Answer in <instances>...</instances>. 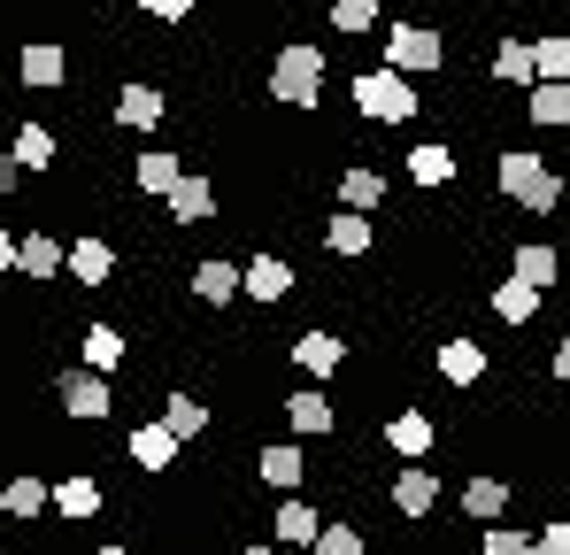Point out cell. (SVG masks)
Returning a JSON list of instances; mask_svg holds the SVG:
<instances>
[{"mask_svg": "<svg viewBox=\"0 0 570 555\" xmlns=\"http://www.w3.org/2000/svg\"><path fill=\"white\" fill-rule=\"evenodd\" d=\"M16 185H23V163H16V155H8V147H0V201H8V193H16Z\"/></svg>", "mask_w": 570, "mask_h": 555, "instance_id": "42", "label": "cell"}, {"mask_svg": "<svg viewBox=\"0 0 570 555\" xmlns=\"http://www.w3.org/2000/svg\"><path fill=\"white\" fill-rule=\"evenodd\" d=\"M532 55H540V78H563L570 86V31H540Z\"/></svg>", "mask_w": 570, "mask_h": 555, "instance_id": "37", "label": "cell"}, {"mask_svg": "<svg viewBox=\"0 0 570 555\" xmlns=\"http://www.w3.org/2000/svg\"><path fill=\"white\" fill-rule=\"evenodd\" d=\"M493 193L517 201L524 216H556L570 201V171H556L540 147H501V155H493Z\"/></svg>", "mask_w": 570, "mask_h": 555, "instance_id": "1", "label": "cell"}, {"mask_svg": "<svg viewBox=\"0 0 570 555\" xmlns=\"http://www.w3.org/2000/svg\"><path fill=\"white\" fill-rule=\"evenodd\" d=\"M324 16H332V31H340V39H379V0H332V8H324Z\"/></svg>", "mask_w": 570, "mask_h": 555, "instance_id": "35", "label": "cell"}, {"mask_svg": "<svg viewBox=\"0 0 570 555\" xmlns=\"http://www.w3.org/2000/svg\"><path fill=\"white\" fill-rule=\"evenodd\" d=\"M548 8H563V0H548Z\"/></svg>", "mask_w": 570, "mask_h": 555, "instance_id": "46", "label": "cell"}, {"mask_svg": "<svg viewBox=\"0 0 570 555\" xmlns=\"http://www.w3.org/2000/svg\"><path fill=\"white\" fill-rule=\"evenodd\" d=\"M379 47H385V70H409V78L448 70V39L432 23H393V31H379Z\"/></svg>", "mask_w": 570, "mask_h": 555, "instance_id": "4", "label": "cell"}, {"mask_svg": "<svg viewBox=\"0 0 570 555\" xmlns=\"http://www.w3.org/2000/svg\"><path fill=\"white\" fill-rule=\"evenodd\" d=\"M524 124H532V132H563L570 124V86L563 78H540V86L524 93Z\"/></svg>", "mask_w": 570, "mask_h": 555, "instance_id": "31", "label": "cell"}, {"mask_svg": "<svg viewBox=\"0 0 570 555\" xmlns=\"http://www.w3.org/2000/svg\"><path fill=\"white\" fill-rule=\"evenodd\" d=\"M385 502H393L409 525H424V517L440 509V470H432V463H393V478H385Z\"/></svg>", "mask_w": 570, "mask_h": 555, "instance_id": "7", "label": "cell"}, {"mask_svg": "<svg viewBox=\"0 0 570 555\" xmlns=\"http://www.w3.org/2000/svg\"><path fill=\"white\" fill-rule=\"evenodd\" d=\"M278 409H285V425H293L301 440H332V432H340V401H332L324 386H301V393H285Z\"/></svg>", "mask_w": 570, "mask_h": 555, "instance_id": "16", "label": "cell"}, {"mask_svg": "<svg viewBox=\"0 0 570 555\" xmlns=\"http://www.w3.org/2000/svg\"><path fill=\"white\" fill-rule=\"evenodd\" d=\"M255 478H263V486H278V494H301L308 456H301L293 440H263V448H255Z\"/></svg>", "mask_w": 570, "mask_h": 555, "instance_id": "25", "label": "cell"}, {"mask_svg": "<svg viewBox=\"0 0 570 555\" xmlns=\"http://www.w3.org/2000/svg\"><path fill=\"white\" fill-rule=\"evenodd\" d=\"M239 555H285V548H278V541H247Z\"/></svg>", "mask_w": 570, "mask_h": 555, "instance_id": "44", "label": "cell"}, {"mask_svg": "<svg viewBox=\"0 0 570 555\" xmlns=\"http://www.w3.org/2000/svg\"><path fill=\"white\" fill-rule=\"evenodd\" d=\"M524 548H532V533H524V525H501V517H493V525L478 533V555H524Z\"/></svg>", "mask_w": 570, "mask_h": 555, "instance_id": "38", "label": "cell"}, {"mask_svg": "<svg viewBox=\"0 0 570 555\" xmlns=\"http://www.w3.org/2000/svg\"><path fill=\"white\" fill-rule=\"evenodd\" d=\"M379 440H385V456H401V463H424L432 448H440V425H432V409H393Z\"/></svg>", "mask_w": 570, "mask_h": 555, "instance_id": "11", "label": "cell"}, {"mask_svg": "<svg viewBox=\"0 0 570 555\" xmlns=\"http://www.w3.org/2000/svg\"><path fill=\"white\" fill-rule=\"evenodd\" d=\"M178 178H186V155H170V147H139V155H131V185H139L147 201H163Z\"/></svg>", "mask_w": 570, "mask_h": 555, "instance_id": "28", "label": "cell"}, {"mask_svg": "<svg viewBox=\"0 0 570 555\" xmlns=\"http://www.w3.org/2000/svg\"><path fill=\"white\" fill-rule=\"evenodd\" d=\"M0 278H16V232L0 224Z\"/></svg>", "mask_w": 570, "mask_h": 555, "instance_id": "43", "label": "cell"}, {"mask_svg": "<svg viewBox=\"0 0 570 555\" xmlns=\"http://www.w3.org/2000/svg\"><path fill=\"white\" fill-rule=\"evenodd\" d=\"M78 356H86V370H124V356H131V340H124V324H108V317H94L86 332H78Z\"/></svg>", "mask_w": 570, "mask_h": 555, "instance_id": "27", "label": "cell"}, {"mask_svg": "<svg viewBox=\"0 0 570 555\" xmlns=\"http://www.w3.org/2000/svg\"><path fill=\"white\" fill-rule=\"evenodd\" d=\"M178 448H186V440H178L163 417H147V425H131V432H124V456H131V470H139V478L178 470Z\"/></svg>", "mask_w": 570, "mask_h": 555, "instance_id": "8", "label": "cell"}, {"mask_svg": "<svg viewBox=\"0 0 570 555\" xmlns=\"http://www.w3.org/2000/svg\"><path fill=\"white\" fill-rule=\"evenodd\" d=\"M163 208H170V224H178V232L208 224V216H216V185H208V171H186V178L163 193Z\"/></svg>", "mask_w": 570, "mask_h": 555, "instance_id": "22", "label": "cell"}, {"mask_svg": "<svg viewBox=\"0 0 570 555\" xmlns=\"http://www.w3.org/2000/svg\"><path fill=\"white\" fill-rule=\"evenodd\" d=\"M540 548H548V555H570V517H548V525H540Z\"/></svg>", "mask_w": 570, "mask_h": 555, "instance_id": "40", "label": "cell"}, {"mask_svg": "<svg viewBox=\"0 0 570 555\" xmlns=\"http://www.w3.org/2000/svg\"><path fill=\"white\" fill-rule=\"evenodd\" d=\"M316 533H324V509H316L308 494H285L278 509H271V541H278L285 555H293V548H316Z\"/></svg>", "mask_w": 570, "mask_h": 555, "instance_id": "18", "label": "cell"}, {"mask_svg": "<svg viewBox=\"0 0 570 555\" xmlns=\"http://www.w3.org/2000/svg\"><path fill=\"white\" fill-rule=\"evenodd\" d=\"M385 193H393V185H385L379 163H347V171H340V208H363V216H379Z\"/></svg>", "mask_w": 570, "mask_h": 555, "instance_id": "29", "label": "cell"}, {"mask_svg": "<svg viewBox=\"0 0 570 555\" xmlns=\"http://www.w3.org/2000/svg\"><path fill=\"white\" fill-rule=\"evenodd\" d=\"M347 100H355V116L363 124H416V108H424V93L409 70H363V78H347Z\"/></svg>", "mask_w": 570, "mask_h": 555, "instance_id": "3", "label": "cell"}, {"mask_svg": "<svg viewBox=\"0 0 570 555\" xmlns=\"http://www.w3.org/2000/svg\"><path fill=\"white\" fill-rule=\"evenodd\" d=\"M62 271H70V240H62V232H47V224L16 232V278H31V285H55Z\"/></svg>", "mask_w": 570, "mask_h": 555, "instance_id": "6", "label": "cell"}, {"mask_svg": "<svg viewBox=\"0 0 570 555\" xmlns=\"http://www.w3.org/2000/svg\"><path fill=\"white\" fill-rule=\"evenodd\" d=\"M293 363L308 370V378H340V370H347V340H340V332H301V340H293Z\"/></svg>", "mask_w": 570, "mask_h": 555, "instance_id": "30", "label": "cell"}, {"mask_svg": "<svg viewBox=\"0 0 570 555\" xmlns=\"http://www.w3.org/2000/svg\"><path fill=\"white\" fill-rule=\"evenodd\" d=\"M193 301H208V309L247 301V263H232V255H200V263H193Z\"/></svg>", "mask_w": 570, "mask_h": 555, "instance_id": "15", "label": "cell"}, {"mask_svg": "<svg viewBox=\"0 0 570 555\" xmlns=\"http://www.w3.org/2000/svg\"><path fill=\"white\" fill-rule=\"evenodd\" d=\"M100 509H108V486H100L94 470H70V478H55V517H62V525H94Z\"/></svg>", "mask_w": 570, "mask_h": 555, "instance_id": "21", "label": "cell"}, {"mask_svg": "<svg viewBox=\"0 0 570 555\" xmlns=\"http://www.w3.org/2000/svg\"><path fill=\"white\" fill-rule=\"evenodd\" d=\"M493 86H540V55H532V39H501L493 47Z\"/></svg>", "mask_w": 570, "mask_h": 555, "instance_id": "33", "label": "cell"}, {"mask_svg": "<svg viewBox=\"0 0 570 555\" xmlns=\"http://www.w3.org/2000/svg\"><path fill=\"white\" fill-rule=\"evenodd\" d=\"M324 255L371 263V255H379V224H371L363 208H340V201H332V216H324Z\"/></svg>", "mask_w": 570, "mask_h": 555, "instance_id": "9", "label": "cell"}, {"mask_svg": "<svg viewBox=\"0 0 570 555\" xmlns=\"http://www.w3.org/2000/svg\"><path fill=\"white\" fill-rule=\"evenodd\" d=\"M509 502H517V494H509V478H493V470H478L471 486H463V517H471V525L509 517Z\"/></svg>", "mask_w": 570, "mask_h": 555, "instance_id": "32", "label": "cell"}, {"mask_svg": "<svg viewBox=\"0 0 570 555\" xmlns=\"http://www.w3.org/2000/svg\"><path fill=\"white\" fill-rule=\"evenodd\" d=\"M432 370H440L448 386H485L493 356H485V340H471V332H448V340L432 348Z\"/></svg>", "mask_w": 570, "mask_h": 555, "instance_id": "13", "label": "cell"}, {"mask_svg": "<svg viewBox=\"0 0 570 555\" xmlns=\"http://www.w3.org/2000/svg\"><path fill=\"white\" fill-rule=\"evenodd\" d=\"M16 78L31 93L70 86V47H62V39H23V47H16Z\"/></svg>", "mask_w": 570, "mask_h": 555, "instance_id": "10", "label": "cell"}, {"mask_svg": "<svg viewBox=\"0 0 570 555\" xmlns=\"http://www.w3.org/2000/svg\"><path fill=\"white\" fill-rule=\"evenodd\" d=\"M509 271L524 278V285H540V293H556V285L570 278V255L556 247V240H517V247H509Z\"/></svg>", "mask_w": 570, "mask_h": 555, "instance_id": "17", "label": "cell"}, {"mask_svg": "<svg viewBox=\"0 0 570 555\" xmlns=\"http://www.w3.org/2000/svg\"><path fill=\"white\" fill-rule=\"evenodd\" d=\"M0 517H8V525H39V517H55V478L16 470V478L0 486Z\"/></svg>", "mask_w": 570, "mask_h": 555, "instance_id": "14", "label": "cell"}, {"mask_svg": "<svg viewBox=\"0 0 570 555\" xmlns=\"http://www.w3.org/2000/svg\"><path fill=\"white\" fill-rule=\"evenodd\" d=\"M324 86H332V55H324L316 39H285L278 55H271L263 93H271L278 108H316V100H324Z\"/></svg>", "mask_w": 570, "mask_h": 555, "instance_id": "2", "label": "cell"}, {"mask_svg": "<svg viewBox=\"0 0 570 555\" xmlns=\"http://www.w3.org/2000/svg\"><path fill=\"white\" fill-rule=\"evenodd\" d=\"M55 393H62V417H78V425H108V417H116V386H108V370L70 363L62 378H55Z\"/></svg>", "mask_w": 570, "mask_h": 555, "instance_id": "5", "label": "cell"}, {"mask_svg": "<svg viewBox=\"0 0 570 555\" xmlns=\"http://www.w3.org/2000/svg\"><path fill=\"white\" fill-rule=\"evenodd\" d=\"M131 8H139V16H155V23H170V31H178V23H193V8H200V0H131Z\"/></svg>", "mask_w": 570, "mask_h": 555, "instance_id": "39", "label": "cell"}, {"mask_svg": "<svg viewBox=\"0 0 570 555\" xmlns=\"http://www.w3.org/2000/svg\"><path fill=\"white\" fill-rule=\"evenodd\" d=\"M548 378H556V386H570V332L556 340V356H548Z\"/></svg>", "mask_w": 570, "mask_h": 555, "instance_id": "41", "label": "cell"}, {"mask_svg": "<svg viewBox=\"0 0 570 555\" xmlns=\"http://www.w3.org/2000/svg\"><path fill=\"white\" fill-rule=\"evenodd\" d=\"M108 116H116V132H155V124L170 116V100H163V86H147V78H139V86L116 93V108H108Z\"/></svg>", "mask_w": 570, "mask_h": 555, "instance_id": "24", "label": "cell"}, {"mask_svg": "<svg viewBox=\"0 0 570 555\" xmlns=\"http://www.w3.org/2000/svg\"><path fill=\"white\" fill-rule=\"evenodd\" d=\"M62 278H78L86 293L116 285V240H108V232H78V240H70V271Z\"/></svg>", "mask_w": 570, "mask_h": 555, "instance_id": "19", "label": "cell"}, {"mask_svg": "<svg viewBox=\"0 0 570 555\" xmlns=\"http://www.w3.org/2000/svg\"><path fill=\"white\" fill-rule=\"evenodd\" d=\"M308 555H371V541H363V525L324 517V533H316V548H308Z\"/></svg>", "mask_w": 570, "mask_h": 555, "instance_id": "36", "label": "cell"}, {"mask_svg": "<svg viewBox=\"0 0 570 555\" xmlns=\"http://www.w3.org/2000/svg\"><path fill=\"white\" fill-rule=\"evenodd\" d=\"M155 417H163V425H170L178 440H208V425H216L200 393H163V409H155Z\"/></svg>", "mask_w": 570, "mask_h": 555, "instance_id": "34", "label": "cell"}, {"mask_svg": "<svg viewBox=\"0 0 570 555\" xmlns=\"http://www.w3.org/2000/svg\"><path fill=\"white\" fill-rule=\"evenodd\" d=\"M285 293H293V263L271 255V247H263V255H247V301H255V309H278Z\"/></svg>", "mask_w": 570, "mask_h": 555, "instance_id": "26", "label": "cell"}, {"mask_svg": "<svg viewBox=\"0 0 570 555\" xmlns=\"http://www.w3.org/2000/svg\"><path fill=\"white\" fill-rule=\"evenodd\" d=\"M401 171H409L416 193H448V185L463 178V155H455L448 139H424V147H409V155H401Z\"/></svg>", "mask_w": 570, "mask_h": 555, "instance_id": "12", "label": "cell"}, {"mask_svg": "<svg viewBox=\"0 0 570 555\" xmlns=\"http://www.w3.org/2000/svg\"><path fill=\"white\" fill-rule=\"evenodd\" d=\"M485 309H493V317H501L509 332H524V324H532V317L548 309V293H540V285H524L517 271H501V278H493V293H485Z\"/></svg>", "mask_w": 570, "mask_h": 555, "instance_id": "20", "label": "cell"}, {"mask_svg": "<svg viewBox=\"0 0 570 555\" xmlns=\"http://www.w3.org/2000/svg\"><path fill=\"white\" fill-rule=\"evenodd\" d=\"M94 555H139V548H124V541H108V548H94Z\"/></svg>", "mask_w": 570, "mask_h": 555, "instance_id": "45", "label": "cell"}, {"mask_svg": "<svg viewBox=\"0 0 570 555\" xmlns=\"http://www.w3.org/2000/svg\"><path fill=\"white\" fill-rule=\"evenodd\" d=\"M8 155H16V163H23V178H47V171H55V163H62V147H55V132H47V124H39V116H23V124H16V132H8Z\"/></svg>", "mask_w": 570, "mask_h": 555, "instance_id": "23", "label": "cell"}]
</instances>
